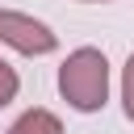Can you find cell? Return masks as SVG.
<instances>
[{"mask_svg":"<svg viewBox=\"0 0 134 134\" xmlns=\"http://www.w3.org/2000/svg\"><path fill=\"white\" fill-rule=\"evenodd\" d=\"M59 92L71 109L80 113H96L109 100V59L96 46H80L63 59L59 67Z\"/></svg>","mask_w":134,"mask_h":134,"instance_id":"obj_1","label":"cell"},{"mask_svg":"<svg viewBox=\"0 0 134 134\" xmlns=\"http://www.w3.org/2000/svg\"><path fill=\"white\" fill-rule=\"evenodd\" d=\"M0 42H8L13 50L21 54H50L59 46V34L25 13H13V8H0Z\"/></svg>","mask_w":134,"mask_h":134,"instance_id":"obj_2","label":"cell"},{"mask_svg":"<svg viewBox=\"0 0 134 134\" xmlns=\"http://www.w3.org/2000/svg\"><path fill=\"white\" fill-rule=\"evenodd\" d=\"M8 134H63V121H59L50 109H25V113L8 126Z\"/></svg>","mask_w":134,"mask_h":134,"instance_id":"obj_3","label":"cell"},{"mask_svg":"<svg viewBox=\"0 0 134 134\" xmlns=\"http://www.w3.org/2000/svg\"><path fill=\"white\" fill-rule=\"evenodd\" d=\"M17 88H21V80H17V71H13V67H8L4 59H0V109H4V105H8L13 96H17Z\"/></svg>","mask_w":134,"mask_h":134,"instance_id":"obj_4","label":"cell"},{"mask_svg":"<svg viewBox=\"0 0 134 134\" xmlns=\"http://www.w3.org/2000/svg\"><path fill=\"white\" fill-rule=\"evenodd\" d=\"M121 105H126V117L134 121V54L126 59V71H121Z\"/></svg>","mask_w":134,"mask_h":134,"instance_id":"obj_5","label":"cell"},{"mask_svg":"<svg viewBox=\"0 0 134 134\" xmlns=\"http://www.w3.org/2000/svg\"><path fill=\"white\" fill-rule=\"evenodd\" d=\"M84 4H105V0H84Z\"/></svg>","mask_w":134,"mask_h":134,"instance_id":"obj_6","label":"cell"}]
</instances>
